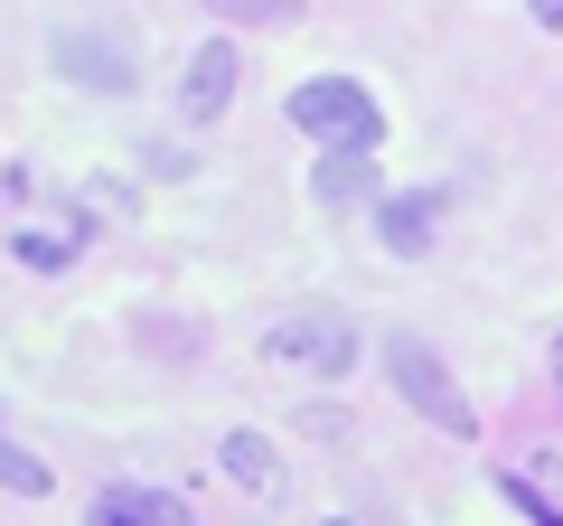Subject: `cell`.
Returning <instances> with one entry per match:
<instances>
[{
  "mask_svg": "<svg viewBox=\"0 0 563 526\" xmlns=\"http://www.w3.org/2000/svg\"><path fill=\"white\" fill-rule=\"evenodd\" d=\"M291 132H310L320 151H385V103L366 95L357 76H301L282 95Z\"/></svg>",
  "mask_w": 563,
  "mask_h": 526,
  "instance_id": "cell-1",
  "label": "cell"
},
{
  "mask_svg": "<svg viewBox=\"0 0 563 526\" xmlns=\"http://www.w3.org/2000/svg\"><path fill=\"white\" fill-rule=\"evenodd\" d=\"M385 376H395V395L422 414V424H442L451 442H479V405L451 385V366L432 358V339H413V329H385Z\"/></svg>",
  "mask_w": 563,
  "mask_h": 526,
  "instance_id": "cell-2",
  "label": "cell"
},
{
  "mask_svg": "<svg viewBox=\"0 0 563 526\" xmlns=\"http://www.w3.org/2000/svg\"><path fill=\"white\" fill-rule=\"evenodd\" d=\"M263 366H273V376L339 385L347 366H357V320H347V310H282V320L263 329Z\"/></svg>",
  "mask_w": 563,
  "mask_h": 526,
  "instance_id": "cell-3",
  "label": "cell"
},
{
  "mask_svg": "<svg viewBox=\"0 0 563 526\" xmlns=\"http://www.w3.org/2000/svg\"><path fill=\"white\" fill-rule=\"evenodd\" d=\"M57 76L85 85V95H132L141 85V57L122 29H57Z\"/></svg>",
  "mask_w": 563,
  "mask_h": 526,
  "instance_id": "cell-4",
  "label": "cell"
},
{
  "mask_svg": "<svg viewBox=\"0 0 563 526\" xmlns=\"http://www.w3.org/2000/svg\"><path fill=\"white\" fill-rule=\"evenodd\" d=\"M442 207H451V188H404V198H376V244L385 254H432V226H442Z\"/></svg>",
  "mask_w": 563,
  "mask_h": 526,
  "instance_id": "cell-5",
  "label": "cell"
},
{
  "mask_svg": "<svg viewBox=\"0 0 563 526\" xmlns=\"http://www.w3.org/2000/svg\"><path fill=\"white\" fill-rule=\"evenodd\" d=\"M225 103H235V47L207 39L198 57H188V76H179V113H188V122H217Z\"/></svg>",
  "mask_w": 563,
  "mask_h": 526,
  "instance_id": "cell-6",
  "label": "cell"
},
{
  "mask_svg": "<svg viewBox=\"0 0 563 526\" xmlns=\"http://www.w3.org/2000/svg\"><path fill=\"white\" fill-rule=\"evenodd\" d=\"M217 470H225V480H235L244 489V498H282V451L273 442H263V432H225V442H217Z\"/></svg>",
  "mask_w": 563,
  "mask_h": 526,
  "instance_id": "cell-7",
  "label": "cell"
},
{
  "mask_svg": "<svg viewBox=\"0 0 563 526\" xmlns=\"http://www.w3.org/2000/svg\"><path fill=\"white\" fill-rule=\"evenodd\" d=\"M310 198H320V207L376 198V151H320V161H310Z\"/></svg>",
  "mask_w": 563,
  "mask_h": 526,
  "instance_id": "cell-8",
  "label": "cell"
},
{
  "mask_svg": "<svg viewBox=\"0 0 563 526\" xmlns=\"http://www.w3.org/2000/svg\"><path fill=\"white\" fill-rule=\"evenodd\" d=\"M0 489H20V498H47V461L20 451V432L0 424Z\"/></svg>",
  "mask_w": 563,
  "mask_h": 526,
  "instance_id": "cell-9",
  "label": "cell"
},
{
  "mask_svg": "<svg viewBox=\"0 0 563 526\" xmlns=\"http://www.w3.org/2000/svg\"><path fill=\"white\" fill-rule=\"evenodd\" d=\"M217 20H244V29H291L301 20V0H207Z\"/></svg>",
  "mask_w": 563,
  "mask_h": 526,
  "instance_id": "cell-10",
  "label": "cell"
},
{
  "mask_svg": "<svg viewBox=\"0 0 563 526\" xmlns=\"http://www.w3.org/2000/svg\"><path fill=\"white\" fill-rule=\"evenodd\" d=\"M498 498H507V507H517V517H526V526H563V507H554V498H544V489H536V480H517V470H498Z\"/></svg>",
  "mask_w": 563,
  "mask_h": 526,
  "instance_id": "cell-11",
  "label": "cell"
},
{
  "mask_svg": "<svg viewBox=\"0 0 563 526\" xmlns=\"http://www.w3.org/2000/svg\"><path fill=\"white\" fill-rule=\"evenodd\" d=\"M10 254H20L29 273H57V263L76 254V235H10Z\"/></svg>",
  "mask_w": 563,
  "mask_h": 526,
  "instance_id": "cell-12",
  "label": "cell"
},
{
  "mask_svg": "<svg viewBox=\"0 0 563 526\" xmlns=\"http://www.w3.org/2000/svg\"><path fill=\"white\" fill-rule=\"evenodd\" d=\"M85 526H151V507H141V489H113V498L85 507Z\"/></svg>",
  "mask_w": 563,
  "mask_h": 526,
  "instance_id": "cell-13",
  "label": "cell"
},
{
  "mask_svg": "<svg viewBox=\"0 0 563 526\" xmlns=\"http://www.w3.org/2000/svg\"><path fill=\"white\" fill-rule=\"evenodd\" d=\"M141 169H151V179H188V151H169V142H151V151H141Z\"/></svg>",
  "mask_w": 563,
  "mask_h": 526,
  "instance_id": "cell-14",
  "label": "cell"
},
{
  "mask_svg": "<svg viewBox=\"0 0 563 526\" xmlns=\"http://www.w3.org/2000/svg\"><path fill=\"white\" fill-rule=\"evenodd\" d=\"M536 10V29H563V0H526Z\"/></svg>",
  "mask_w": 563,
  "mask_h": 526,
  "instance_id": "cell-15",
  "label": "cell"
},
{
  "mask_svg": "<svg viewBox=\"0 0 563 526\" xmlns=\"http://www.w3.org/2000/svg\"><path fill=\"white\" fill-rule=\"evenodd\" d=\"M554 385H563V329H554Z\"/></svg>",
  "mask_w": 563,
  "mask_h": 526,
  "instance_id": "cell-16",
  "label": "cell"
},
{
  "mask_svg": "<svg viewBox=\"0 0 563 526\" xmlns=\"http://www.w3.org/2000/svg\"><path fill=\"white\" fill-rule=\"evenodd\" d=\"M320 526H357V517H320Z\"/></svg>",
  "mask_w": 563,
  "mask_h": 526,
  "instance_id": "cell-17",
  "label": "cell"
}]
</instances>
